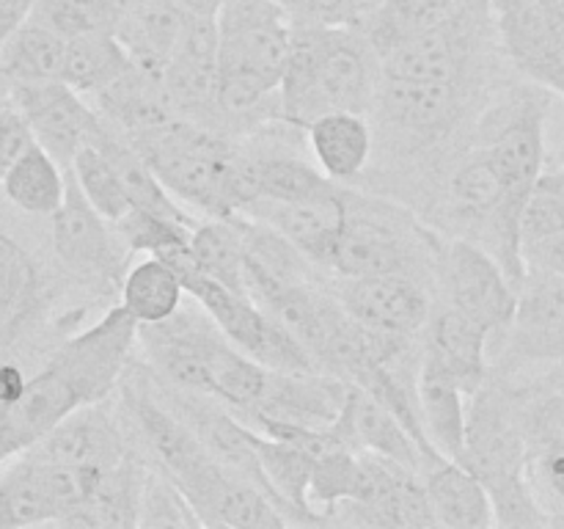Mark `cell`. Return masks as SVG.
Returning <instances> with one entry per match:
<instances>
[{
    "mask_svg": "<svg viewBox=\"0 0 564 529\" xmlns=\"http://www.w3.org/2000/svg\"><path fill=\"white\" fill-rule=\"evenodd\" d=\"M218 25L220 110L229 136L281 121L279 88L292 44V17L275 0H226Z\"/></svg>",
    "mask_w": 564,
    "mask_h": 529,
    "instance_id": "obj_1",
    "label": "cell"
},
{
    "mask_svg": "<svg viewBox=\"0 0 564 529\" xmlns=\"http://www.w3.org/2000/svg\"><path fill=\"white\" fill-rule=\"evenodd\" d=\"M380 64L358 25H317L292 20V44L279 88L281 121L306 130L336 110L372 114Z\"/></svg>",
    "mask_w": 564,
    "mask_h": 529,
    "instance_id": "obj_2",
    "label": "cell"
},
{
    "mask_svg": "<svg viewBox=\"0 0 564 529\" xmlns=\"http://www.w3.org/2000/svg\"><path fill=\"white\" fill-rule=\"evenodd\" d=\"M154 174L180 204H191L207 218H231L259 198L251 149L229 132L171 119L143 136L130 138Z\"/></svg>",
    "mask_w": 564,
    "mask_h": 529,
    "instance_id": "obj_3",
    "label": "cell"
},
{
    "mask_svg": "<svg viewBox=\"0 0 564 529\" xmlns=\"http://www.w3.org/2000/svg\"><path fill=\"white\" fill-rule=\"evenodd\" d=\"M529 452L516 386L494 373L468 397L466 450L460 463L488 488L496 507V527H549L529 488Z\"/></svg>",
    "mask_w": 564,
    "mask_h": 529,
    "instance_id": "obj_4",
    "label": "cell"
},
{
    "mask_svg": "<svg viewBox=\"0 0 564 529\" xmlns=\"http://www.w3.org/2000/svg\"><path fill=\"white\" fill-rule=\"evenodd\" d=\"M441 237L435 226L394 204V198L347 191L345 224L330 253V273L336 279L405 273L433 281Z\"/></svg>",
    "mask_w": 564,
    "mask_h": 529,
    "instance_id": "obj_5",
    "label": "cell"
},
{
    "mask_svg": "<svg viewBox=\"0 0 564 529\" xmlns=\"http://www.w3.org/2000/svg\"><path fill=\"white\" fill-rule=\"evenodd\" d=\"M433 284L438 303L477 320L494 334V356L510 334L521 301V290L499 259L466 237L444 235L435 253Z\"/></svg>",
    "mask_w": 564,
    "mask_h": 529,
    "instance_id": "obj_6",
    "label": "cell"
},
{
    "mask_svg": "<svg viewBox=\"0 0 564 529\" xmlns=\"http://www.w3.org/2000/svg\"><path fill=\"white\" fill-rule=\"evenodd\" d=\"M64 204L50 218V246L55 262L69 281L86 287L97 298H119L121 281L127 276V246L108 218L91 207L86 193L66 171Z\"/></svg>",
    "mask_w": 564,
    "mask_h": 529,
    "instance_id": "obj_7",
    "label": "cell"
},
{
    "mask_svg": "<svg viewBox=\"0 0 564 529\" xmlns=\"http://www.w3.org/2000/svg\"><path fill=\"white\" fill-rule=\"evenodd\" d=\"M102 468L61 466L20 455L0 466V529L44 527L75 516L91 496Z\"/></svg>",
    "mask_w": 564,
    "mask_h": 529,
    "instance_id": "obj_8",
    "label": "cell"
},
{
    "mask_svg": "<svg viewBox=\"0 0 564 529\" xmlns=\"http://www.w3.org/2000/svg\"><path fill=\"white\" fill-rule=\"evenodd\" d=\"M490 9L512 69L564 97V0H490Z\"/></svg>",
    "mask_w": 564,
    "mask_h": 529,
    "instance_id": "obj_9",
    "label": "cell"
},
{
    "mask_svg": "<svg viewBox=\"0 0 564 529\" xmlns=\"http://www.w3.org/2000/svg\"><path fill=\"white\" fill-rule=\"evenodd\" d=\"M224 339L213 317L198 309H182L163 323L138 325V347L154 378L182 391L209 395V361Z\"/></svg>",
    "mask_w": 564,
    "mask_h": 529,
    "instance_id": "obj_10",
    "label": "cell"
},
{
    "mask_svg": "<svg viewBox=\"0 0 564 529\" xmlns=\"http://www.w3.org/2000/svg\"><path fill=\"white\" fill-rule=\"evenodd\" d=\"M564 361V279L527 270L516 320L494 353V373L512 375L534 364Z\"/></svg>",
    "mask_w": 564,
    "mask_h": 529,
    "instance_id": "obj_11",
    "label": "cell"
},
{
    "mask_svg": "<svg viewBox=\"0 0 564 529\" xmlns=\"http://www.w3.org/2000/svg\"><path fill=\"white\" fill-rule=\"evenodd\" d=\"M336 292L358 325L397 339H422L435 309V287L422 276L336 279Z\"/></svg>",
    "mask_w": 564,
    "mask_h": 529,
    "instance_id": "obj_12",
    "label": "cell"
},
{
    "mask_svg": "<svg viewBox=\"0 0 564 529\" xmlns=\"http://www.w3.org/2000/svg\"><path fill=\"white\" fill-rule=\"evenodd\" d=\"M163 86L176 116L226 132L218 80V25L213 17L187 14L163 72Z\"/></svg>",
    "mask_w": 564,
    "mask_h": 529,
    "instance_id": "obj_13",
    "label": "cell"
},
{
    "mask_svg": "<svg viewBox=\"0 0 564 529\" xmlns=\"http://www.w3.org/2000/svg\"><path fill=\"white\" fill-rule=\"evenodd\" d=\"M108 402L77 408L75 413L61 419L44 439L28 446L25 455L61 466L108 468L141 452L143 446L138 444L135 430L124 422V411L110 408Z\"/></svg>",
    "mask_w": 564,
    "mask_h": 529,
    "instance_id": "obj_14",
    "label": "cell"
},
{
    "mask_svg": "<svg viewBox=\"0 0 564 529\" xmlns=\"http://www.w3.org/2000/svg\"><path fill=\"white\" fill-rule=\"evenodd\" d=\"M17 108L25 114L33 138L69 171L72 160L102 130L97 108L64 80L25 83L6 88Z\"/></svg>",
    "mask_w": 564,
    "mask_h": 529,
    "instance_id": "obj_15",
    "label": "cell"
},
{
    "mask_svg": "<svg viewBox=\"0 0 564 529\" xmlns=\"http://www.w3.org/2000/svg\"><path fill=\"white\" fill-rule=\"evenodd\" d=\"M345 209L347 187L336 182L330 191L308 198H292V202L257 198L240 215L273 226L308 262L330 273V253H334L336 237H339L341 224H345Z\"/></svg>",
    "mask_w": 564,
    "mask_h": 529,
    "instance_id": "obj_16",
    "label": "cell"
},
{
    "mask_svg": "<svg viewBox=\"0 0 564 529\" xmlns=\"http://www.w3.org/2000/svg\"><path fill=\"white\" fill-rule=\"evenodd\" d=\"M494 334L457 309L435 303L424 328L422 353L460 384L468 397L494 375Z\"/></svg>",
    "mask_w": 564,
    "mask_h": 529,
    "instance_id": "obj_17",
    "label": "cell"
},
{
    "mask_svg": "<svg viewBox=\"0 0 564 529\" xmlns=\"http://www.w3.org/2000/svg\"><path fill=\"white\" fill-rule=\"evenodd\" d=\"M185 22L187 11L180 0H121L113 33L138 69L163 77Z\"/></svg>",
    "mask_w": 564,
    "mask_h": 529,
    "instance_id": "obj_18",
    "label": "cell"
},
{
    "mask_svg": "<svg viewBox=\"0 0 564 529\" xmlns=\"http://www.w3.org/2000/svg\"><path fill=\"white\" fill-rule=\"evenodd\" d=\"M336 428L352 450L372 452L386 461L422 472V450H419L411 430L361 386L350 384V395H347L345 408L336 419Z\"/></svg>",
    "mask_w": 564,
    "mask_h": 529,
    "instance_id": "obj_19",
    "label": "cell"
},
{
    "mask_svg": "<svg viewBox=\"0 0 564 529\" xmlns=\"http://www.w3.org/2000/svg\"><path fill=\"white\" fill-rule=\"evenodd\" d=\"M422 483L427 490L435 527L490 529L496 527V507L488 488L477 474L460 461L435 457L422 466Z\"/></svg>",
    "mask_w": 564,
    "mask_h": 529,
    "instance_id": "obj_20",
    "label": "cell"
},
{
    "mask_svg": "<svg viewBox=\"0 0 564 529\" xmlns=\"http://www.w3.org/2000/svg\"><path fill=\"white\" fill-rule=\"evenodd\" d=\"M42 264L20 240L0 231V345L14 342L47 309Z\"/></svg>",
    "mask_w": 564,
    "mask_h": 529,
    "instance_id": "obj_21",
    "label": "cell"
},
{
    "mask_svg": "<svg viewBox=\"0 0 564 529\" xmlns=\"http://www.w3.org/2000/svg\"><path fill=\"white\" fill-rule=\"evenodd\" d=\"M308 147L319 169L334 182H356L369 171L375 158V130L367 114L336 110L306 127Z\"/></svg>",
    "mask_w": 564,
    "mask_h": 529,
    "instance_id": "obj_22",
    "label": "cell"
},
{
    "mask_svg": "<svg viewBox=\"0 0 564 529\" xmlns=\"http://www.w3.org/2000/svg\"><path fill=\"white\" fill-rule=\"evenodd\" d=\"M419 411H422L424 430L441 455L460 461L466 450V424H468V395L460 389L452 375H446L438 364L430 361L422 353L419 364Z\"/></svg>",
    "mask_w": 564,
    "mask_h": 529,
    "instance_id": "obj_23",
    "label": "cell"
},
{
    "mask_svg": "<svg viewBox=\"0 0 564 529\" xmlns=\"http://www.w3.org/2000/svg\"><path fill=\"white\" fill-rule=\"evenodd\" d=\"M66 169L33 141L0 176L6 202L31 218H53L66 196Z\"/></svg>",
    "mask_w": 564,
    "mask_h": 529,
    "instance_id": "obj_24",
    "label": "cell"
},
{
    "mask_svg": "<svg viewBox=\"0 0 564 529\" xmlns=\"http://www.w3.org/2000/svg\"><path fill=\"white\" fill-rule=\"evenodd\" d=\"M66 39L28 20L0 44V91L25 83L61 80Z\"/></svg>",
    "mask_w": 564,
    "mask_h": 529,
    "instance_id": "obj_25",
    "label": "cell"
},
{
    "mask_svg": "<svg viewBox=\"0 0 564 529\" xmlns=\"http://www.w3.org/2000/svg\"><path fill=\"white\" fill-rule=\"evenodd\" d=\"M185 295V284H182L174 264L147 253L141 262L127 268L119 290V303L135 317L138 325H149L163 323L171 314L180 312Z\"/></svg>",
    "mask_w": 564,
    "mask_h": 529,
    "instance_id": "obj_26",
    "label": "cell"
},
{
    "mask_svg": "<svg viewBox=\"0 0 564 529\" xmlns=\"http://www.w3.org/2000/svg\"><path fill=\"white\" fill-rule=\"evenodd\" d=\"M132 58L116 33H88L66 42L64 75L61 80L83 97H97L132 69Z\"/></svg>",
    "mask_w": 564,
    "mask_h": 529,
    "instance_id": "obj_27",
    "label": "cell"
},
{
    "mask_svg": "<svg viewBox=\"0 0 564 529\" xmlns=\"http://www.w3.org/2000/svg\"><path fill=\"white\" fill-rule=\"evenodd\" d=\"M191 262L209 279L248 295L246 246L237 218H207L196 226L191 240Z\"/></svg>",
    "mask_w": 564,
    "mask_h": 529,
    "instance_id": "obj_28",
    "label": "cell"
},
{
    "mask_svg": "<svg viewBox=\"0 0 564 529\" xmlns=\"http://www.w3.org/2000/svg\"><path fill=\"white\" fill-rule=\"evenodd\" d=\"M460 3L463 0H380L358 28L369 39L375 55H380L402 39L444 22Z\"/></svg>",
    "mask_w": 564,
    "mask_h": 529,
    "instance_id": "obj_29",
    "label": "cell"
},
{
    "mask_svg": "<svg viewBox=\"0 0 564 529\" xmlns=\"http://www.w3.org/2000/svg\"><path fill=\"white\" fill-rule=\"evenodd\" d=\"M119 11L121 0H36L28 20L69 42L88 33H113Z\"/></svg>",
    "mask_w": 564,
    "mask_h": 529,
    "instance_id": "obj_30",
    "label": "cell"
},
{
    "mask_svg": "<svg viewBox=\"0 0 564 529\" xmlns=\"http://www.w3.org/2000/svg\"><path fill=\"white\" fill-rule=\"evenodd\" d=\"M505 378H510L518 391V411H521L529 450L564 446V391L543 389L521 375H505Z\"/></svg>",
    "mask_w": 564,
    "mask_h": 529,
    "instance_id": "obj_31",
    "label": "cell"
},
{
    "mask_svg": "<svg viewBox=\"0 0 564 529\" xmlns=\"http://www.w3.org/2000/svg\"><path fill=\"white\" fill-rule=\"evenodd\" d=\"M69 171L72 176H75L77 185H80V191L86 193L88 202H91V207L97 209L102 218H108L110 224L124 218L132 209L130 196H127L113 163H110L108 154H105L94 141L86 143V147L75 154Z\"/></svg>",
    "mask_w": 564,
    "mask_h": 529,
    "instance_id": "obj_32",
    "label": "cell"
},
{
    "mask_svg": "<svg viewBox=\"0 0 564 529\" xmlns=\"http://www.w3.org/2000/svg\"><path fill=\"white\" fill-rule=\"evenodd\" d=\"M121 242L130 253H152V257L169 259L174 253L191 248L196 226L182 224V220L163 218V215L147 213V209L132 207L124 218L116 220Z\"/></svg>",
    "mask_w": 564,
    "mask_h": 529,
    "instance_id": "obj_33",
    "label": "cell"
},
{
    "mask_svg": "<svg viewBox=\"0 0 564 529\" xmlns=\"http://www.w3.org/2000/svg\"><path fill=\"white\" fill-rule=\"evenodd\" d=\"M138 527H202V518L196 516L185 494L154 463L149 466L147 483H143Z\"/></svg>",
    "mask_w": 564,
    "mask_h": 529,
    "instance_id": "obj_34",
    "label": "cell"
},
{
    "mask_svg": "<svg viewBox=\"0 0 564 529\" xmlns=\"http://www.w3.org/2000/svg\"><path fill=\"white\" fill-rule=\"evenodd\" d=\"M556 231H564V171L545 169L523 209L521 246H532Z\"/></svg>",
    "mask_w": 564,
    "mask_h": 529,
    "instance_id": "obj_35",
    "label": "cell"
},
{
    "mask_svg": "<svg viewBox=\"0 0 564 529\" xmlns=\"http://www.w3.org/2000/svg\"><path fill=\"white\" fill-rule=\"evenodd\" d=\"M290 11L295 22H317V25H361L375 0H275Z\"/></svg>",
    "mask_w": 564,
    "mask_h": 529,
    "instance_id": "obj_36",
    "label": "cell"
},
{
    "mask_svg": "<svg viewBox=\"0 0 564 529\" xmlns=\"http://www.w3.org/2000/svg\"><path fill=\"white\" fill-rule=\"evenodd\" d=\"M33 141L36 138H33L25 114L17 108L9 94L0 91V176Z\"/></svg>",
    "mask_w": 564,
    "mask_h": 529,
    "instance_id": "obj_37",
    "label": "cell"
},
{
    "mask_svg": "<svg viewBox=\"0 0 564 529\" xmlns=\"http://www.w3.org/2000/svg\"><path fill=\"white\" fill-rule=\"evenodd\" d=\"M523 262H527V270H543V273L564 279V231L523 248Z\"/></svg>",
    "mask_w": 564,
    "mask_h": 529,
    "instance_id": "obj_38",
    "label": "cell"
},
{
    "mask_svg": "<svg viewBox=\"0 0 564 529\" xmlns=\"http://www.w3.org/2000/svg\"><path fill=\"white\" fill-rule=\"evenodd\" d=\"M36 0H0V44L31 17Z\"/></svg>",
    "mask_w": 564,
    "mask_h": 529,
    "instance_id": "obj_39",
    "label": "cell"
},
{
    "mask_svg": "<svg viewBox=\"0 0 564 529\" xmlns=\"http://www.w3.org/2000/svg\"><path fill=\"white\" fill-rule=\"evenodd\" d=\"M28 378L31 375H25V369L17 361H0V406L14 402L25 391Z\"/></svg>",
    "mask_w": 564,
    "mask_h": 529,
    "instance_id": "obj_40",
    "label": "cell"
},
{
    "mask_svg": "<svg viewBox=\"0 0 564 529\" xmlns=\"http://www.w3.org/2000/svg\"><path fill=\"white\" fill-rule=\"evenodd\" d=\"M529 380H532V384H538V386H543V389L564 391V361L562 364H549L543 373L532 375Z\"/></svg>",
    "mask_w": 564,
    "mask_h": 529,
    "instance_id": "obj_41",
    "label": "cell"
},
{
    "mask_svg": "<svg viewBox=\"0 0 564 529\" xmlns=\"http://www.w3.org/2000/svg\"><path fill=\"white\" fill-rule=\"evenodd\" d=\"M226 0H180L182 9L193 17H218V11L224 9Z\"/></svg>",
    "mask_w": 564,
    "mask_h": 529,
    "instance_id": "obj_42",
    "label": "cell"
},
{
    "mask_svg": "<svg viewBox=\"0 0 564 529\" xmlns=\"http://www.w3.org/2000/svg\"><path fill=\"white\" fill-rule=\"evenodd\" d=\"M380 3V0H375V6H378Z\"/></svg>",
    "mask_w": 564,
    "mask_h": 529,
    "instance_id": "obj_43",
    "label": "cell"
}]
</instances>
